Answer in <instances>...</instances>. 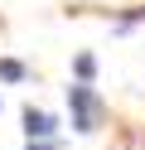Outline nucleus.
Here are the masks:
<instances>
[{"instance_id": "nucleus-1", "label": "nucleus", "mask_w": 145, "mask_h": 150, "mask_svg": "<svg viewBox=\"0 0 145 150\" xmlns=\"http://www.w3.org/2000/svg\"><path fill=\"white\" fill-rule=\"evenodd\" d=\"M68 107H73V131H82V136H92L97 126H102V97H97L87 82H77V87H68Z\"/></svg>"}, {"instance_id": "nucleus-2", "label": "nucleus", "mask_w": 145, "mask_h": 150, "mask_svg": "<svg viewBox=\"0 0 145 150\" xmlns=\"http://www.w3.org/2000/svg\"><path fill=\"white\" fill-rule=\"evenodd\" d=\"M24 131H29V140H48V136H53V116L29 107V111H24Z\"/></svg>"}, {"instance_id": "nucleus-3", "label": "nucleus", "mask_w": 145, "mask_h": 150, "mask_svg": "<svg viewBox=\"0 0 145 150\" xmlns=\"http://www.w3.org/2000/svg\"><path fill=\"white\" fill-rule=\"evenodd\" d=\"M0 78H5V82H19V78H24V63H15V58H0Z\"/></svg>"}, {"instance_id": "nucleus-4", "label": "nucleus", "mask_w": 145, "mask_h": 150, "mask_svg": "<svg viewBox=\"0 0 145 150\" xmlns=\"http://www.w3.org/2000/svg\"><path fill=\"white\" fill-rule=\"evenodd\" d=\"M73 68H77V78H92V73H97V58H92V53H77Z\"/></svg>"}, {"instance_id": "nucleus-5", "label": "nucleus", "mask_w": 145, "mask_h": 150, "mask_svg": "<svg viewBox=\"0 0 145 150\" xmlns=\"http://www.w3.org/2000/svg\"><path fill=\"white\" fill-rule=\"evenodd\" d=\"M29 150H44V145H29Z\"/></svg>"}]
</instances>
